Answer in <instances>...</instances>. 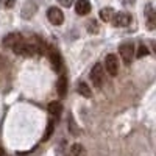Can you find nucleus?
<instances>
[{"label": "nucleus", "mask_w": 156, "mask_h": 156, "mask_svg": "<svg viewBox=\"0 0 156 156\" xmlns=\"http://www.w3.org/2000/svg\"><path fill=\"white\" fill-rule=\"evenodd\" d=\"M48 56H50V61H51V66H53L56 70H59L61 66H62V64H61L62 61H61V56H59V53H58V50H56V48H50Z\"/></svg>", "instance_id": "obj_8"}, {"label": "nucleus", "mask_w": 156, "mask_h": 156, "mask_svg": "<svg viewBox=\"0 0 156 156\" xmlns=\"http://www.w3.org/2000/svg\"><path fill=\"white\" fill-rule=\"evenodd\" d=\"M81 153H83V145L81 144H73L70 147V154L72 156H81Z\"/></svg>", "instance_id": "obj_15"}, {"label": "nucleus", "mask_w": 156, "mask_h": 156, "mask_svg": "<svg viewBox=\"0 0 156 156\" xmlns=\"http://www.w3.org/2000/svg\"><path fill=\"white\" fill-rule=\"evenodd\" d=\"M89 31H90V33H92V31H95V33H97V31H98L97 22H94V20H92V22H89Z\"/></svg>", "instance_id": "obj_17"}, {"label": "nucleus", "mask_w": 156, "mask_h": 156, "mask_svg": "<svg viewBox=\"0 0 156 156\" xmlns=\"http://www.w3.org/2000/svg\"><path fill=\"white\" fill-rule=\"evenodd\" d=\"M119 53H120L123 62L129 64L131 59H133V56H134V45H133V42H123V44H120Z\"/></svg>", "instance_id": "obj_3"}, {"label": "nucleus", "mask_w": 156, "mask_h": 156, "mask_svg": "<svg viewBox=\"0 0 156 156\" xmlns=\"http://www.w3.org/2000/svg\"><path fill=\"white\" fill-rule=\"evenodd\" d=\"M53 128H55V123H53V120H50L48 125H47V129H45V134H44V140H47V139L51 136V133H53Z\"/></svg>", "instance_id": "obj_16"}, {"label": "nucleus", "mask_w": 156, "mask_h": 156, "mask_svg": "<svg viewBox=\"0 0 156 156\" xmlns=\"http://www.w3.org/2000/svg\"><path fill=\"white\" fill-rule=\"evenodd\" d=\"M22 39H23V37H22L20 33H9V34L3 39V45L8 47V48H12L19 41H22Z\"/></svg>", "instance_id": "obj_7"}, {"label": "nucleus", "mask_w": 156, "mask_h": 156, "mask_svg": "<svg viewBox=\"0 0 156 156\" xmlns=\"http://www.w3.org/2000/svg\"><path fill=\"white\" fill-rule=\"evenodd\" d=\"M148 53H150V51H148V48L144 45V44H140L139 47H137V51H136V58H144V56H148Z\"/></svg>", "instance_id": "obj_14"}, {"label": "nucleus", "mask_w": 156, "mask_h": 156, "mask_svg": "<svg viewBox=\"0 0 156 156\" xmlns=\"http://www.w3.org/2000/svg\"><path fill=\"white\" fill-rule=\"evenodd\" d=\"M62 111V105L59 101H51L50 105H48V112L50 114H53V115H59Z\"/></svg>", "instance_id": "obj_13"}, {"label": "nucleus", "mask_w": 156, "mask_h": 156, "mask_svg": "<svg viewBox=\"0 0 156 156\" xmlns=\"http://www.w3.org/2000/svg\"><path fill=\"white\" fill-rule=\"evenodd\" d=\"M105 67H106V72L111 76H115L117 73H119V59H117L115 55H112V53L106 55V58H105Z\"/></svg>", "instance_id": "obj_4"}, {"label": "nucleus", "mask_w": 156, "mask_h": 156, "mask_svg": "<svg viewBox=\"0 0 156 156\" xmlns=\"http://www.w3.org/2000/svg\"><path fill=\"white\" fill-rule=\"evenodd\" d=\"M66 92H67V78H66V75H61L59 81H58V94L61 97H64Z\"/></svg>", "instance_id": "obj_10"}, {"label": "nucleus", "mask_w": 156, "mask_h": 156, "mask_svg": "<svg viewBox=\"0 0 156 156\" xmlns=\"http://www.w3.org/2000/svg\"><path fill=\"white\" fill-rule=\"evenodd\" d=\"M90 81H92L94 87H101L103 81H105V69L100 62L94 64L92 70H90Z\"/></svg>", "instance_id": "obj_1"}, {"label": "nucleus", "mask_w": 156, "mask_h": 156, "mask_svg": "<svg viewBox=\"0 0 156 156\" xmlns=\"http://www.w3.org/2000/svg\"><path fill=\"white\" fill-rule=\"evenodd\" d=\"M78 94H81L83 97L89 98L90 95H92V90H90V87L84 81H81V83H78Z\"/></svg>", "instance_id": "obj_12"}, {"label": "nucleus", "mask_w": 156, "mask_h": 156, "mask_svg": "<svg viewBox=\"0 0 156 156\" xmlns=\"http://www.w3.org/2000/svg\"><path fill=\"white\" fill-rule=\"evenodd\" d=\"M111 22L114 27L117 28H123V27H128L131 23V16L128 12H114V16L111 17Z\"/></svg>", "instance_id": "obj_2"}, {"label": "nucleus", "mask_w": 156, "mask_h": 156, "mask_svg": "<svg viewBox=\"0 0 156 156\" xmlns=\"http://www.w3.org/2000/svg\"><path fill=\"white\" fill-rule=\"evenodd\" d=\"M75 11L80 16H86L90 12V2L89 0H76L75 2Z\"/></svg>", "instance_id": "obj_6"}, {"label": "nucleus", "mask_w": 156, "mask_h": 156, "mask_svg": "<svg viewBox=\"0 0 156 156\" xmlns=\"http://www.w3.org/2000/svg\"><path fill=\"white\" fill-rule=\"evenodd\" d=\"M147 27H148V30H154V27H156V14H154V11H153V8L148 5L147 6Z\"/></svg>", "instance_id": "obj_9"}, {"label": "nucleus", "mask_w": 156, "mask_h": 156, "mask_svg": "<svg viewBox=\"0 0 156 156\" xmlns=\"http://www.w3.org/2000/svg\"><path fill=\"white\" fill-rule=\"evenodd\" d=\"M59 3H61L62 6H66V8H69V6H72V3H73V0H59Z\"/></svg>", "instance_id": "obj_18"}, {"label": "nucleus", "mask_w": 156, "mask_h": 156, "mask_svg": "<svg viewBox=\"0 0 156 156\" xmlns=\"http://www.w3.org/2000/svg\"><path fill=\"white\" fill-rule=\"evenodd\" d=\"M47 19L50 20V23H53V25H61L64 22V14H62V11L59 8L51 6L47 11Z\"/></svg>", "instance_id": "obj_5"}, {"label": "nucleus", "mask_w": 156, "mask_h": 156, "mask_svg": "<svg viewBox=\"0 0 156 156\" xmlns=\"http://www.w3.org/2000/svg\"><path fill=\"white\" fill-rule=\"evenodd\" d=\"M112 16H114V9H112L111 6H108V8H103V9H100V19H101L103 22H109Z\"/></svg>", "instance_id": "obj_11"}, {"label": "nucleus", "mask_w": 156, "mask_h": 156, "mask_svg": "<svg viewBox=\"0 0 156 156\" xmlns=\"http://www.w3.org/2000/svg\"><path fill=\"white\" fill-rule=\"evenodd\" d=\"M3 154H5V151H3V148H2V147H0V156H3Z\"/></svg>", "instance_id": "obj_19"}]
</instances>
